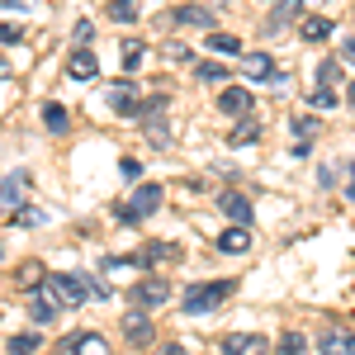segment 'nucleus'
<instances>
[{
    "instance_id": "f257e3e1",
    "label": "nucleus",
    "mask_w": 355,
    "mask_h": 355,
    "mask_svg": "<svg viewBox=\"0 0 355 355\" xmlns=\"http://www.w3.org/2000/svg\"><path fill=\"white\" fill-rule=\"evenodd\" d=\"M48 299L57 303V308H81L85 299H95V294H105L100 284H90L85 275H48Z\"/></svg>"
},
{
    "instance_id": "f03ea898",
    "label": "nucleus",
    "mask_w": 355,
    "mask_h": 355,
    "mask_svg": "<svg viewBox=\"0 0 355 355\" xmlns=\"http://www.w3.org/2000/svg\"><path fill=\"white\" fill-rule=\"evenodd\" d=\"M157 209H162V185H152V180H147V185H137V190H133L128 204H119V209H114V218L123 223V227H137L142 218H152Z\"/></svg>"
},
{
    "instance_id": "7ed1b4c3",
    "label": "nucleus",
    "mask_w": 355,
    "mask_h": 355,
    "mask_svg": "<svg viewBox=\"0 0 355 355\" xmlns=\"http://www.w3.org/2000/svg\"><path fill=\"white\" fill-rule=\"evenodd\" d=\"M237 284L232 279H204V284H194V289H185V299H180V308L185 313H214L218 303H227V294H232Z\"/></svg>"
},
{
    "instance_id": "20e7f679",
    "label": "nucleus",
    "mask_w": 355,
    "mask_h": 355,
    "mask_svg": "<svg viewBox=\"0 0 355 355\" xmlns=\"http://www.w3.org/2000/svg\"><path fill=\"white\" fill-rule=\"evenodd\" d=\"M105 105H114V114H123V119H142V95H137L128 81L105 85Z\"/></svg>"
},
{
    "instance_id": "39448f33",
    "label": "nucleus",
    "mask_w": 355,
    "mask_h": 355,
    "mask_svg": "<svg viewBox=\"0 0 355 355\" xmlns=\"http://www.w3.org/2000/svg\"><path fill=\"white\" fill-rule=\"evenodd\" d=\"M266 336L261 331H227L223 336V355H266Z\"/></svg>"
},
{
    "instance_id": "423d86ee",
    "label": "nucleus",
    "mask_w": 355,
    "mask_h": 355,
    "mask_svg": "<svg viewBox=\"0 0 355 355\" xmlns=\"http://www.w3.org/2000/svg\"><path fill=\"white\" fill-rule=\"evenodd\" d=\"M152 336H157L152 318H147L142 308H133V313L123 318V341H128V346H152Z\"/></svg>"
},
{
    "instance_id": "0eeeda50",
    "label": "nucleus",
    "mask_w": 355,
    "mask_h": 355,
    "mask_svg": "<svg viewBox=\"0 0 355 355\" xmlns=\"http://www.w3.org/2000/svg\"><path fill=\"white\" fill-rule=\"evenodd\" d=\"M318 351H322V355H355V331L351 327L318 331Z\"/></svg>"
},
{
    "instance_id": "6e6552de",
    "label": "nucleus",
    "mask_w": 355,
    "mask_h": 355,
    "mask_svg": "<svg viewBox=\"0 0 355 355\" xmlns=\"http://www.w3.org/2000/svg\"><path fill=\"white\" fill-rule=\"evenodd\" d=\"M251 90H242V85H227V90H218V110L232 114V119H251Z\"/></svg>"
},
{
    "instance_id": "1a4fd4ad",
    "label": "nucleus",
    "mask_w": 355,
    "mask_h": 355,
    "mask_svg": "<svg viewBox=\"0 0 355 355\" xmlns=\"http://www.w3.org/2000/svg\"><path fill=\"white\" fill-rule=\"evenodd\" d=\"M166 289L162 279H137L133 289H128V299H133V308H157V303H166Z\"/></svg>"
},
{
    "instance_id": "9d476101",
    "label": "nucleus",
    "mask_w": 355,
    "mask_h": 355,
    "mask_svg": "<svg viewBox=\"0 0 355 355\" xmlns=\"http://www.w3.org/2000/svg\"><path fill=\"white\" fill-rule=\"evenodd\" d=\"M218 214H227V218H232V227H246V223H251V204H246V194L223 190L218 194Z\"/></svg>"
},
{
    "instance_id": "9b49d317",
    "label": "nucleus",
    "mask_w": 355,
    "mask_h": 355,
    "mask_svg": "<svg viewBox=\"0 0 355 355\" xmlns=\"http://www.w3.org/2000/svg\"><path fill=\"white\" fill-rule=\"evenodd\" d=\"M171 19H175V24H190V28H209V33H218V19H214V10H204V5H180Z\"/></svg>"
},
{
    "instance_id": "f8f14e48",
    "label": "nucleus",
    "mask_w": 355,
    "mask_h": 355,
    "mask_svg": "<svg viewBox=\"0 0 355 355\" xmlns=\"http://www.w3.org/2000/svg\"><path fill=\"white\" fill-rule=\"evenodd\" d=\"M67 355H110V341H105L100 331H76V336L67 341Z\"/></svg>"
},
{
    "instance_id": "ddd939ff",
    "label": "nucleus",
    "mask_w": 355,
    "mask_h": 355,
    "mask_svg": "<svg viewBox=\"0 0 355 355\" xmlns=\"http://www.w3.org/2000/svg\"><path fill=\"white\" fill-rule=\"evenodd\" d=\"M95 67H100V62H95L90 48H76V53L67 57V76H71V81H90V76H95Z\"/></svg>"
},
{
    "instance_id": "4468645a",
    "label": "nucleus",
    "mask_w": 355,
    "mask_h": 355,
    "mask_svg": "<svg viewBox=\"0 0 355 355\" xmlns=\"http://www.w3.org/2000/svg\"><path fill=\"white\" fill-rule=\"evenodd\" d=\"M24 194H28V175H24V171H15V175H5V180H0V209H10V204H19Z\"/></svg>"
},
{
    "instance_id": "2eb2a0df",
    "label": "nucleus",
    "mask_w": 355,
    "mask_h": 355,
    "mask_svg": "<svg viewBox=\"0 0 355 355\" xmlns=\"http://www.w3.org/2000/svg\"><path fill=\"white\" fill-rule=\"evenodd\" d=\"M28 318H33V322H53L57 318V303L48 299V289H33V294H28Z\"/></svg>"
},
{
    "instance_id": "dca6fc26",
    "label": "nucleus",
    "mask_w": 355,
    "mask_h": 355,
    "mask_svg": "<svg viewBox=\"0 0 355 355\" xmlns=\"http://www.w3.org/2000/svg\"><path fill=\"white\" fill-rule=\"evenodd\" d=\"M299 10H303V0H279V5H275V15L266 19V33H279L289 19H299Z\"/></svg>"
},
{
    "instance_id": "f3484780",
    "label": "nucleus",
    "mask_w": 355,
    "mask_h": 355,
    "mask_svg": "<svg viewBox=\"0 0 355 355\" xmlns=\"http://www.w3.org/2000/svg\"><path fill=\"white\" fill-rule=\"evenodd\" d=\"M232 147H251V142H261V119H237V128L227 133Z\"/></svg>"
},
{
    "instance_id": "a211bd4d",
    "label": "nucleus",
    "mask_w": 355,
    "mask_h": 355,
    "mask_svg": "<svg viewBox=\"0 0 355 355\" xmlns=\"http://www.w3.org/2000/svg\"><path fill=\"white\" fill-rule=\"evenodd\" d=\"M246 76H251V81H279V71H275V62L266 53H251V57H246Z\"/></svg>"
},
{
    "instance_id": "6ab92c4d",
    "label": "nucleus",
    "mask_w": 355,
    "mask_h": 355,
    "mask_svg": "<svg viewBox=\"0 0 355 355\" xmlns=\"http://www.w3.org/2000/svg\"><path fill=\"white\" fill-rule=\"evenodd\" d=\"M218 251H251V232L246 227H227V232H218Z\"/></svg>"
},
{
    "instance_id": "aec40b11",
    "label": "nucleus",
    "mask_w": 355,
    "mask_h": 355,
    "mask_svg": "<svg viewBox=\"0 0 355 355\" xmlns=\"http://www.w3.org/2000/svg\"><path fill=\"white\" fill-rule=\"evenodd\" d=\"M43 128L48 133H67L71 128V114L62 110V105H43Z\"/></svg>"
},
{
    "instance_id": "412c9836",
    "label": "nucleus",
    "mask_w": 355,
    "mask_h": 355,
    "mask_svg": "<svg viewBox=\"0 0 355 355\" xmlns=\"http://www.w3.org/2000/svg\"><path fill=\"white\" fill-rule=\"evenodd\" d=\"M303 38H308V43H322V38H331V19H322V15H308V19H303Z\"/></svg>"
},
{
    "instance_id": "4be33fe9",
    "label": "nucleus",
    "mask_w": 355,
    "mask_h": 355,
    "mask_svg": "<svg viewBox=\"0 0 355 355\" xmlns=\"http://www.w3.org/2000/svg\"><path fill=\"white\" fill-rule=\"evenodd\" d=\"M38 346H43L38 331H19V336H10V355H33Z\"/></svg>"
},
{
    "instance_id": "5701e85b",
    "label": "nucleus",
    "mask_w": 355,
    "mask_h": 355,
    "mask_svg": "<svg viewBox=\"0 0 355 355\" xmlns=\"http://www.w3.org/2000/svg\"><path fill=\"white\" fill-rule=\"evenodd\" d=\"M19 284H24L28 294H33V289H43V284H48V270H43L38 261H28L24 270H19Z\"/></svg>"
},
{
    "instance_id": "b1692460",
    "label": "nucleus",
    "mask_w": 355,
    "mask_h": 355,
    "mask_svg": "<svg viewBox=\"0 0 355 355\" xmlns=\"http://www.w3.org/2000/svg\"><path fill=\"white\" fill-rule=\"evenodd\" d=\"M10 223H15V227H38V223H48V214H43V209H33V204H19Z\"/></svg>"
},
{
    "instance_id": "393cba45",
    "label": "nucleus",
    "mask_w": 355,
    "mask_h": 355,
    "mask_svg": "<svg viewBox=\"0 0 355 355\" xmlns=\"http://www.w3.org/2000/svg\"><path fill=\"white\" fill-rule=\"evenodd\" d=\"M336 81H341V62H322L318 67V90H336Z\"/></svg>"
},
{
    "instance_id": "a878e982",
    "label": "nucleus",
    "mask_w": 355,
    "mask_h": 355,
    "mask_svg": "<svg viewBox=\"0 0 355 355\" xmlns=\"http://www.w3.org/2000/svg\"><path fill=\"white\" fill-rule=\"evenodd\" d=\"M308 346H303V331H284L279 336V346H275V355H303Z\"/></svg>"
},
{
    "instance_id": "bb28decb",
    "label": "nucleus",
    "mask_w": 355,
    "mask_h": 355,
    "mask_svg": "<svg viewBox=\"0 0 355 355\" xmlns=\"http://www.w3.org/2000/svg\"><path fill=\"white\" fill-rule=\"evenodd\" d=\"M209 48H214V53H223V57L242 53V43H237V38H232V33H209Z\"/></svg>"
},
{
    "instance_id": "cd10ccee",
    "label": "nucleus",
    "mask_w": 355,
    "mask_h": 355,
    "mask_svg": "<svg viewBox=\"0 0 355 355\" xmlns=\"http://www.w3.org/2000/svg\"><path fill=\"white\" fill-rule=\"evenodd\" d=\"M308 105H313V110H318V114L336 110V90H313V95H308Z\"/></svg>"
},
{
    "instance_id": "c85d7f7f",
    "label": "nucleus",
    "mask_w": 355,
    "mask_h": 355,
    "mask_svg": "<svg viewBox=\"0 0 355 355\" xmlns=\"http://www.w3.org/2000/svg\"><path fill=\"white\" fill-rule=\"evenodd\" d=\"M142 43H133V38H128V43H123V67H128V71H137V67H142Z\"/></svg>"
},
{
    "instance_id": "c756f323",
    "label": "nucleus",
    "mask_w": 355,
    "mask_h": 355,
    "mask_svg": "<svg viewBox=\"0 0 355 355\" xmlns=\"http://www.w3.org/2000/svg\"><path fill=\"white\" fill-rule=\"evenodd\" d=\"M199 81H227V67H218V62H199Z\"/></svg>"
},
{
    "instance_id": "7c9ffc66",
    "label": "nucleus",
    "mask_w": 355,
    "mask_h": 355,
    "mask_svg": "<svg viewBox=\"0 0 355 355\" xmlns=\"http://www.w3.org/2000/svg\"><path fill=\"white\" fill-rule=\"evenodd\" d=\"M110 15H114V19H133L137 0H110Z\"/></svg>"
},
{
    "instance_id": "2f4dec72",
    "label": "nucleus",
    "mask_w": 355,
    "mask_h": 355,
    "mask_svg": "<svg viewBox=\"0 0 355 355\" xmlns=\"http://www.w3.org/2000/svg\"><path fill=\"white\" fill-rule=\"evenodd\" d=\"M71 38H76V48H90V38H95V24H90V19H81V24L71 28Z\"/></svg>"
},
{
    "instance_id": "473e14b6",
    "label": "nucleus",
    "mask_w": 355,
    "mask_h": 355,
    "mask_svg": "<svg viewBox=\"0 0 355 355\" xmlns=\"http://www.w3.org/2000/svg\"><path fill=\"white\" fill-rule=\"evenodd\" d=\"M294 133H299V137H313V133H318V119H313V114H299V119H294Z\"/></svg>"
},
{
    "instance_id": "72a5a7b5",
    "label": "nucleus",
    "mask_w": 355,
    "mask_h": 355,
    "mask_svg": "<svg viewBox=\"0 0 355 355\" xmlns=\"http://www.w3.org/2000/svg\"><path fill=\"white\" fill-rule=\"evenodd\" d=\"M0 43H24V28L19 24H0Z\"/></svg>"
},
{
    "instance_id": "f704fd0d",
    "label": "nucleus",
    "mask_w": 355,
    "mask_h": 355,
    "mask_svg": "<svg viewBox=\"0 0 355 355\" xmlns=\"http://www.w3.org/2000/svg\"><path fill=\"white\" fill-rule=\"evenodd\" d=\"M166 57H171V62H190V48H185V43H166Z\"/></svg>"
},
{
    "instance_id": "c9c22d12",
    "label": "nucleus",
    "mask_w": 355,
    "mask_h": 355,
    "mask_svg": "<svg viewBox=\"0 0 355 355\" xmlns=\"http://www.w3.org/2000/svg\"><path fill=\"white\" fill-rule=\"evenodd\" d=\"M341 62H351V67H355V38H346V43H341Z\"/></svg>"
},
{
    "instance_id": "e433bc0d",
    "label": "nucleus",
    "mask_w": 355,
    "mask_h": 355,
    "mask_svg": "<svg viewBox=\"0 0 355 355\" xmlns=\"http://www.w3.org/2000/svg\"><path fill=\"white\" fill-rule=\"evenodd\" d=\"M157 355H190V351H185L180 341H171V346H162V351H157Z\"/></svg>"
},
{
    "instance_id": "4c0bfd02",
    "label": "nucleus",
    "mask_w": 355,
    "mask_h": 355,
    "mask_svg": "<svg viewBox=\"0 0 355 355\" xmlns=\"http://www.w3.org/2000/svg\"><path fill=\"white\" fill-rule=\"evenodd\" d=\"M5 10H28V0H0Z\"/></svg>"
},
{
    "instance_id": "58836bf2",
    "label": "nucleus",
    "mask_w": 355,
    "mask_h": 355,
    "mask_svg": "<svg viewBox=\"0 0 355 355\" xmlns=\"http://www.w3.org/2000/svg\"><path fill=\"white\" fill-rule=\"evenodd\" d=\"M346 100H351V105H355V81H351V90H346Z\"/></svg>"
},
{
    "instance_id": "ea45409f",
    "label": "nucleus",
    "mask_w": 355,
    "mask_h": 355,
    "mask_svg": "<svg viewBox=\"0 0 355 355\" xmlns=\"http://www.w3.org/2000/svg\"><path fill=\"white\" fill-rule=\"evenodd\" d=\"M0 76H10V62H0Z\"/></svg>"
},
{
    "instance_id": "a19ab883",
    "label": "nucleus",
    "mask_w": 355,
    "mask_h": 355,
    "mask_svg": "<svg viewBox=\"0 0 355 355\" xmlns=\"http://www.w3.org/2000/svg\"><path fill=\"white\" fill-rule=\"evenodd\" d=\"M346 194H351V199H355V180H351V185H346Z\"/></svg>"
},
{
    "instance_id": "79ce46f5",
    "label": "nucleus",
    "mask_w": 355,
    "mask_h": 355,
    "mask_svg": "<svg viewBox=\"0 0 355 355\" xmlns=\"http://www.w3.org/2000/svg\"><path fill=\"white\" fill-rule=\"evenodd\" d=\"M0 256H5V251H0Z\"/></svg>"
},
{
    "instance_id": "37998d69",
    "label": "nucleus",
    "mask_w": 355,
    "mask_h": 355,
    "mask_svg": "<svg viewBox=\"0 0 355 355\" xmlns=\"http://www.w3.org/2000/svg\"><path fill=\"white\" fill-rule=\"evenodd\" d=\"M275 5H279V0H275Z\"/></svg>"
}]
</instances>
